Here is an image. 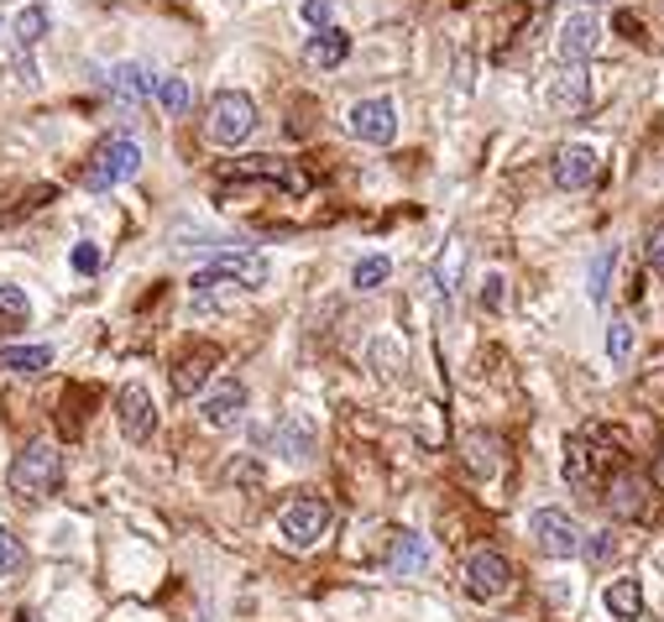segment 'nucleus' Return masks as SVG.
<instances>
[{
    "label": "nucleus",
    "instance_id": "f257e3e1",
    "mask_svg": "<svg viewBox=\"0 0 664 622\" xmlns=\"http://www.w3.org/2000/svg\"><path fill=\"white\" fill-rule=\"evenodd\" d=\"M628 460H622V440L618 434H607L601 424H586L565 440V481L576 487V492H601L607 487V476L622 471Z\"/></svg>",
    "mask_w": 664,
    "mask_h": 622
},
{
    "label": "nucleus",
    "instance_id": "f03ea898",
    "mask_svg": "<svg viewBox=\"0 0 664 622\" xmlns=\"http://www.w3.org/2000/svg\"><path fill=\"white\" fill-rule=\"evenodd\" d=\"M58 481H64V455H58V445H47V440H32V445L11 460V471H5V487H11V497H22V502L53 497Z\"/></svg>",
    "mask_w": 664,
    "mask_h": 622
},
{
    "label": "nucleus",
    "instance_id": "7ed1b4c3",
    "mask_svg": "<svg viewBox=\"0 0 664 622\" xmlns=\"http://www.w3.org/2000/svg\"><path fill=\"white\" fill-rule=\"evenodd\" d=\"M136 168H142V147H136L131 136H106L85 163V189L106 193V189H115V184L136 178Z\"/></svg>",
    "mask_w": 664,
    "mask_h": 622
},
{
    "label": "nucleus",
    "instance_id": "20e7f679",
    "mask_svg": "<svg viewBox=\"0 0 664 622\" xmlns=\"http://www.w3.org/2000/svg\"><path fill=\"white\" fill-rule=\"evenodd\" d=\"M214 147H241L252 131H257V105H252V95H241V89H220L210 100V121H204Z\"/></svg>",
    "mask_w": 664,
    "mask_h": 622
},
{
    "label": "nucleus",
    "instance_id": "39448f33",
    "mask_svg": "<svg viewBox=\"0 0 664 622\" xmlns=\"http://www.w3.org/2000/svg\"><path fill=\"white\" fill-rule=\"evenodd\" d=\"M278 529L294 549H314V544L330 534V502H324L320 492H294L288 502H283Z\"/></svg>",
    "mask_w": 664,
    "mask_h": 622
},
{
    "label": "nucleus",
    "instance_id": "423d86ee",
    "mask_svg": "<svg viewBox=\"0 0 664 622\" xmlns=\"http://www.w3.org/2000/svg\"><path fill=\"white\" fill-rule=\"evenodd\" d=\"M529 538H534L539 555H550V559H571L586 549L580 523L571 513H555V508H539V513L529 518Z\"/></svg>",
    "mask_w": 664,
    "mask_h": 622
},
{
    "label": "nucleus",
    "instance_id": "0eeeda50",
    "mask_svg": "<svg viewBox=\"0 0 664 622\" xmlns=\"http://www.w3.org/2000/svg\"><path fill=\"white\" fill-rule=\"evenodd\" d=\"M513 591V559L497 549H476L466 559V597L472 601H502Z\"/></svg>",
    "mask_w": 664,
    "mask_h": 622
},
{
    "label": "nucleus",
    "instance_id": "6e6552de",
    "mask_svg": "<svg viewBox=\"0 0 664 622\" xmlns=\"http://www.w3.org/2000/svg\"><path fill=\"white\" fill-rule=\"evenodd\" d=\"M345 131L366 147H387L398 136V105L392 100H356L351 115H345Z\"/></svg>",
    "mask_w": 664,
    "mask_h": 622
},
{
    "label": "nucleus",
    "instance_id": "1a4fd4ad",
    "mask_svg": "<svg viewBox=\"0 0 664 622\" xmlns=\"http://www.w3.org/2000/svg\"><path fill=\"white\" fill-rule=\"evenodd\" d=\"M115 424L126 434L131 445H147L152 430H157V403H152V392L142 382H126L115 392Z\"/></svg>",
    "mask_w": 664,
    "mask_h": 622
},
{
    "label": "nucleus",
    "instance_id": "9d476101",
    "mask_svg": "<svg viewBox=\"0 0 664 622\" xmlns=\"http://www.w3.org/2000/svg\"><path fill=\"white\" fill-rule=\"evenodd\" d=\"M597 502L612 518H643V508H649V481H643V471L622 466V471L607 476V487L597 492Z\"/></svg>",
    "mask_w": 664,
    "mask_h": 622
},
{
    "label": "nucleus",
    "instance_id": "9b49d317",
    "mask_svg": "<svg viewBox=\"0 0 664 622\" xmlns=\"http://www.w3.org/2000/svg\"><path fill=\"white\" fill-rule=\"evenodd\" d=\"M601 43V22L597 16H565V26H560V37H555V53H560V64H586L591 53H597Z\"/></svg>",
    "mask_w": 664,
    "mask_h": 622
},
{
    "label": "nucleus",
    "instance_id": "f8f14e48",
    "mask_svg": "<svg viewBox=\"0 0 664 622\" xmlns=\"http://www.w3.org/2000/svg\"><path fill=\"white\" fill-rule=\"evenodd\" d=\"M597 152L591 147H560L555 152V163H550V178H555V189H565V193H576V189H586L591 178H597Z\"/></svg>",
    "mask_w": 664,
    "mask_h": 622
},
{
    "label": "nucleus",
    "instance_id": "ddd939ff",
    "mask_svg": "<svg viewBox=\"0 0 664 622\" xmlns=\"http://www.w3.org/2000/svg\"><path fill=\"white\" fill-rule=\"evenodd\" d=\"M461 466H466L472 481H493V476L502 471V440L487 430H472L461 440Z\"/></svg>",
    "mask_w": 664,
    "mask_h": 622
},
{
    "label": "nucleus",
    "instance_id": "4468645a",
    "mask_svg": "<svg viewBox=\"0 0 664 622\" xmlns=\"http://www.w3.org/2000/svg\"><path fill=\"white\" fill-rule=\"evenodd\" d=\"M210 273H220L225 282H236V288H262L267 282V262L257 252H241V246H225V252H214Z\"/></svg>",
    "mask_w": 664,
    "mask_h": 622
},
{
    "label": "nucleus",
    "instance_id": "2eb2a0df",
    "mask_svg": "<svg viewBox=\"0 0 664 622\" xmlns=\"http://www.w3.org/2000/svg\"><path fill=\"white\" fill-rule=\"evenodd\" d=\"M214 366H220V351L214 345H193L189 356H178V366H173V392H184V398L204 392Z\"/></svg>",
    "mask_w": 664,
    "mask_h": 622
},
{
    "label": "nucleus",
    "instance_id": "dca6fc26",
    "mask_svg": "<svg viewBox=\"0 0 664 622\" xmlns=\"http://www.w3.org/2000/svg\"><path fill=\"white\" fill-rule=\"evenodd\" d=\"M199 413H204V424H210V430H231L241 413H246V387H241L236 377H225V382H220L210 398L199 403Z\"/></svg>",
    "mask_w": 664,
    "mask_h": 622
},
{
    "label": "nucleus",
    "instance_id": "f3484780",
    "mask_svg": "<svg viewBox=\"0 0 664 622\" xmlns=\"http://www.w3.org/2000/svg\"><path fill=\"white\" fill-rule=\"evenodd\" d=\"M550 105L560 115H580L591 105V85H586V64H560V79L550 85Z\"/></svg>",
    "mask_w": 664,
    "mask_h": 622
},
{
    "label": "nucleus",
    "instance_id": "a211bd4d",
    "mask_svg": "<svg viewBox=\"0 0 664 622\" xmlns=\"http://www.w3.org/2000/svg\"><path fill=\"white\" fill-rule=\"evenodd\" d=\"M392 576H419L429 565V544L419 534H408V529H398V534H387V559H383Z\"/></svg>",
    "mask_w": 664,
    "mask_h": 622
},
{
    "label": "nucleus",
    "instance_id": "6ab92c4d",
    "mask_svg": "<svg viewBox=\"0 0 664 622\" xmlns=\"http://www.w3.org/2000/svg\"><path fill=\"white\" fill-rule=\"evenodd\" d=\"M152 85H157V79H152V74H147L142 64H121V68H110V95H115L121 105H142V100L152 95Z\"/></svg>",
    "mask_w": 664,
    "mask_h": 622
},
{
    "label": "nucleus",
    "instance_id": "aec40b11",
    "mask_svg": "<svg viewBox=\"0 0 664 622\" xmlns=\"http://www.w3.org/2000/svg\"><path fill=\"white\" fill-rule=\"evenodd\" d=\"M345 53H351V37H345L341 26H324V32H314L309 37V47H303V58L314 68H341Z\"/></svg>",
    "mask_w": 664,
    "mask_h": 622
},
{
    "label": "nucleus",
    "instance_id": "412c9836",
    "mask_svg": "<svg viewBox=\"0 0 664 622\" xmlns=\"http://www.w3.org/2000/svg\"><path fill=\"white\" fill-rule=\"evenodd\" d=\"M601 607L612 612L618 622H633L643 612V586L633 576H622V580H612L607 591H601Z\"/></svg>",
    "mask_w": 664,
    "mask_h": 622
},
{
    "label": "nucleus",
    "instance_id": "4be33fe9",
    "mask_svg": "<svg viewBox=\"0 0 664 622\" xmlns=\"http://www.w3.org/2000/svg\"><path fill=\"white\" fill-rule=\"evenodd\" d=\"M47 366H53L47 345H5L0 351V371H16V377H43Z\"/></svg>",
    "mask_w": 664,
    "mask_h": 622
},
{
    "label": "nucleus",
    "instance_id": "5701e85b",
    "mask_svg": "<svg viewBox=\"0 0 664 622\" xmlns=\"http://www.w3.org/2000/svg\"><path fill=\"white\" fill-rule=\"evenodd\" d=\"M278 451L288 455V460H309V451H314V434H309V424H303L299 413H294V419H283Z\"/></svg>",
    "mask_w": 664,
    "mask_h": 622
},
{
    "label": "nucleus",
    "instance_id": "b1692460",
    "mask_svg": "<svg viewBox=\"0 0 664 622\" xmlns=\"http://www.w3.org/2000/svg\"><path fill=\"white\" fill-rule=\"evenodd\" d=\"M26 320H32V303H26L22 288H0V330H26Z\"/></svg>",
    "mask_w": 664,
    "mask_h": 622
},
{
    "label": "nucleus",
    "instance_id": "393cba45",
    "mask_svg": "<svg viewBox=\"0 0 664 622\" xmlns=\"http://www.w3.org/2000/svg\"><path fill=\"white\" fill-rule=\"evenodd\" d=\"M152 95H157V100H163V110H168V115H184V110H189V79H178V74H168V79H157V85H152Z\"/></svg>",
    "mask_w": 664,
    "mask_h": 622
},
{
    "label": "nucleus",
    "instance_id": "a878e982",
    "mask_svg": "<svg viewBox=\"0 0 664 622\" xmlns=\"http://www.w3.org/2000/svg\"><path fill=\"white\" fill-rule=\"evenodd\" d=\"M47 37V5H26L16 16V47H37Z\"/></svg>",
    "mask_w": 664,
    "mask_h": 622
},
{
    "label": "nucleus",
    "instance_id": "bb28decb",
    "mask_svg": "<svg viewBox=\"0 0 664 622\" xmlns=\"http://www.w3.org/2000/svg\"><path fill=\"white\" fill-rule=\"evenodd\" d=\"M387 273H392V262L387 257H362L356 267H351V288H362V293H372V288H383Z\"/></svg>",
    "mask_w": 664,
    "mask_h": 622
},
{
    "label": "nucleus",
    "instance_id": "cd10ccee",
    "mask_svg": "<svg viewBox=\"0 0 664 622\" xmlns=\"http://www.w3.org/2000/svg\"><path fill=\"white\" fill-rule=\"evenodd\" d=\"M26 570V549L11 529H0V580H16Z\"/></svg>",
    "mask_w": 664,
    "mask_h": 622
},
{
    "label": "nucleus",
    "instance_id": "c85d7f7f",
    "mask_svg": "<svg viewBox=\"0 0 664 622\" xmlns=\"http://www.w3.org/2000/svg\"><path fill=\"white\" fill-rule=\"evenodd\" d=\"M643 262H649L654 278H664V215H654L643 225Z\"/></svg>",
    "mask_w": 664,
    "mask_h": 622
},
{
    "label": "nucleus",
    "instance_id": "c756f323",
    "mask_svg": "<svg viewBox=\"0 0 664 622\" xmlns=\"http://www.w3.org/2000/svg\"><path fill=\"white\" fill-rule=\"evenodd\" d=\"M628 351H633V324L618 314V320L607 324V356H612V366L628 362Z\"/></svg>",
    "mask_w": 664,
    "mask_h": 622
},
{
    "label": "nucleus",
    "instance_id": "7c9ffc66",
    "mask_svg": "<svg viewBox=\"0 0 664 622\" xmlns=\"http://www.w3.org/2000/svg\"><path fill=\"white\" fill-rule=\"evenodd\" d=\"M85 398H89V387H68V392H64V434H68V440L85 430V413H79Z\"/></svg>",
    "mask_w": 664,
    "mask_h": 622
},
{
    "label": "nucleus",
    "instance_id": "2f4dec72",
    "mask_svg": "<svg viewBox=\"0 0 664 622\" xmlns=\"http://www.w3.org/2000/svg\"><path fill=\"white\" fill-rule=\"evenodd\" d=\"M618 267V246H607V252H597V262H591V299H607V273Z\"/></svg>",
    "mask_w": 664,
    "mask_h": 622
},
{
    "label": "nucleus",
    "instance_id": "473e14b6",
    "mask_svg": "<svg viewBox=\"0 0 664 622\" xmlns=\"http://www.w3.org/2000/svg\"><path fill=\"white\" fill-rule=\"evenodd\" d=\"M74 273H100V246H95V241H79V246H74Z\"/></svg>",
    "mask_w": 664,
    "mask_h": 622
},
{
    "label": "nucleus",
    "instance_id": "72a5a7b5",
    "mask_svg": "<svg viewBox=\"0 0 664 622\" xmlns=\"http://www.w3.org/2000/svg\"><path fill=\"white\" fill-rule=\"evenodd\" d=\"M303 22L314 26V32H324L330 26V0H303Z\"/></svg>",
    "mask_w": 664,
    "mask_h": 622
},
{
    "label": "nucleus",
    "instance_id": "f704fd0d",
    "mask_svg": "<svg viewBox=\"0 0 664 622\" xmlns=\"http://www.w3.org/2000/svg\"><path fill=\"white\" fill-rule=\"evenodd\" d=\"M586 555H591V565H607V559L618 555V544H612V534H597L586 544Z\"/></svg>",
    "mask_w": 664,
    "mask_h": 622
},
{
    "label": "nucleus",
    "instance_id": "c9c22d12",
    "mask_svg": "<svg viewBox=\"0 0 664 622\" xmlns=\"http://www.w3.org/2000/svg\"><path fill=\"white\" fill-rule=\"evenodd\" d=\"M612 26H618L622 37H633V43H643V22L633 16V11H618V16H612Z\"/></svg>",
    "mask_w": 664,
    "mask_h": 622
},
{
    "label": "nucleus",
    "instance_id": "e433bc0d",
    "mask_svg": "<svg viewBox=\"0 0 664 622\" xmlns=\"http://www.w3.org/2000/svg\"><path fill=\"white\" fill-rule=\"evenodd\" d=\"M502 288H508V282L493 273V278L482 282V303H487V309H502Z\"/></svg>",
    "mask_w": 664,
    "mask_h": 622
},
{
    "label": "nucleus",
    "instance_id": "4c0bfd02",
    "mask_svg": "<svg viewBox=\"0 0 664 622\" xmlns=\"http://www.w3.org/2000/svg\"><path fill=\"white\" fill-rule=\"evenodd\" d=\"M660 476H664V445H660Z\"/></svg>",
    "mask_w": 664,
    "mask_h": 622
},
{
    "label": "nucleus",
    "instance_id": "58836bf2",
    "mask_svg": "<svg viewBox=\"0 0 664 622\" xmlns=\"http://www.w3.org/2000/svg\"><path fill=\"white\" fill-rule=\"evenodd\" d=\"M16 622H32V618H26V612H16Z\"/></svg>",
    "mask_w": 664,
    "mask_h": 622
},
{
    "label": "nucleus",
    "instance_id": "ea45409f",
    "mask_svg": "<svg viewBox=\"0 0 664 622\" xmlns=\"http://www.w3.org/2000/svg\"><path fill=\"white\" fill-rule=\"evenodd\" d=\"M580 5H597V0H580Z\"/></svg>",
    "mask_w": 664,
    "mask_h": 622
},
{
    "label": "nucleus",
    "instance_id": "a19ab883",
    "mask_svg": "<svg viewBox=\"0 0 664 622\" xmlns=\"http://www.w3.org/2000/svg\"><path fill=\"white\" fill-rule=\"evenodd\" d=\"M199 622H210V618H199Z\"/></svg>",
    "mask_w": 664,
    "mask_h": 622
}]
</instances>
